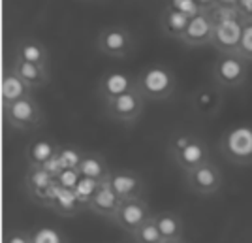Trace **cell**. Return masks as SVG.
<instances>
[{"mask_svg": "<svg viewBox=\"0 0 252 243\" xmlns=\"http://www.w3.org/2000/svg\"><path fill=\"white\" fill-rule=\"evenodd\" d=\"M136 85L147 100H166L175 93L177 77L164 64H149L136 75Z\"/></svg>", "mask_w": 252, "mask_h": 243, "instance_id": "cell-1", "label": "cell"}, {"mask_svg": "<svg viewBox=\"0 0 252 243\" xmlns=\"http://www.w3.org/2000/svg\"><path fill=\"white\" fill-rule=\"evenodd\" d=\"M219 151L224 159L235 166L252 164V125H233L219 139Z\"/></svg>", "mask_w": 252, "mask_h": 243, "instance_id": "cell-2", "label": "cell"}, {"mask_svg": "<svg viewBox=\"0 0 252 243\" xmlns=\"http://www.w3.org/2000/svg\"><path fill=\"white\" fill-rule=\"evenodd\" d=\"M2 113H4V123L8 127L23 130V132L42 127L45 121L42 106L32 95L23 96L8 106H2Z\"/></svg>", "mask_w": 252, "mask_h": 243, "instance_id": "cell-3", "label": "cell"}, {"mask_svg": "<svg viewBox=\"0 0 252 243\" xmlns=\"http://www.w3.org/2000/svg\"><path fill=\"white\" fill-rule=\"evenodd\" d=\"M249 61L239 53H219L213 64V79L220 89H237L247 81Z\"/></svg>", "mask_w": 252, "mask_h": 243, "instance_id": "cell-4", "label": "cell"}, {"mask_svg": "<svg viewBox=\"0 0 252 243\" xmlns=\"http://www.w3.org/2000/svg\"><path fill=\"white\" fill-rule=\"evenodd\" d=\"M145 102H147V98L137 89H132L125 95L105 100L102 104H104L105 115L109 119H113L117 123H123V125H130V123H136L141 117L143 109H145Z\"/></svg>", "mask_w": 252, "mask_h": 243, "instance_id": "cell-5", "label": "cell"}, {"mask_svg": "<svg viewBox=\"0 0 252 243\" xmlns=\"http://www.w3.org/2000/svg\"><path fill=\"white\" fill-rule=\"evenodd\" d=\"M96 45L105 57L125 59L134 49V36L123 25H107L98 32Z\"/></svg>", "mask_w": 252, "mask_h": 243, "instance_id": "cell-6", "label": "cell"}, {"mask_svg": "<svg viewBox=\"0 0 252 243\" xmlns=\"http://www.w3.org/2000/svg\"><path fill=\"white\" fill-rule=\"evenodd\" d=\"M155 213L151 211V206L145 202L143 196H139V198H128V200L121 202L119 211H117L115 219L111 222L115 224L117 228H121L126 236H132Z\"/></svg>", "mask_w": 252, "mask_h": 243, "instance_id": "cell-7", "label": "cell"}, {"mask_svg": "<svg viewBox=\"0 0 252 243\" xmlns=\"http://www.w3.org/2000/svg\"><path fill=\"white\" fill-rule=\"evenodd\" d=\"M185 179H187V187L198 196H211L219 192L224 183L220 168L211 159L200 164L198 168L185 172Z\"/></svg>", "mask_w": 252, "mask_h": 243, "instance_id": "cell-8", "label": "cell"}, {"mask_svg": "<svg viewBox=\"0 0 252 243\" xmlns=\"http://www.w3.org/2000/svg\"><path fill=\"white\" fill-rule=\"evenodd\" d=\"M168 153L169 159L173 160V164L183 172H190V170L198 168L200 164L211 159L207 143L198 134H192L189 141L183 143L181 147L168 149Z\"/></svg>", "mask_w": 252, "mask_h": 243, "instance_id": "cell-9", "label": "cell"}, {"mask_svg": "<svg viewBox=\"0 0 252 243\" xmlns=\"http://www.w3.org/2000/svg\"><path fill=\"white\" fill-rule=\"evenodd\" d=\"M55 183H57L55 174H51L45 166H29L27 170V177H25L27 196L42 208H49L51 190Z\"/></svg>", "mask_w": 252, "mask_h": 243, "instance_id": "cell-10", "label": "cell"}, {"mask_svg": "<svg viewBox=\"0 0 252 243\" xmlns=\"http://www.w3.org/2000/svg\"><path fill=\"white\" fill-rule=\"evenodd\" d=\"M215 27L217 23L211 17L209 10H200L196 15H192L189 21V27L183 34V38L179 40L185 43L187 47H205L213 43L215 36Z\"/></svg>", "mask_w": 252, "mask_h": 243, "instance_id": "cell-11", "label": "cell"}, {"mask_svg": "<svg viewBox=\"0 0 252 243\" xmlns=\"http://www.w3.org/2000/svg\"><path fill=\"white\" fill-rule=\"evenodd\" d=\"M243 23H245V19H241V17L219 21L215 27V36H213L211 45L219 53H237L243 36Z\"/></svg>", "mask_w": 252, "mask_h": 243, "instance_id": "cell-12", "label": "cell"}, {"mask_svg": "<svg viewBox=\"0 0 252 243\" xmlns=\"http://www.w3.org/2000/svg\"><path fill=\"white\" fill-rule=\"evenodd\" d=\"M132 89H137L136 77H132L126 72L109 70V72L102 74V77L98 79V96L102 102L109 100V98H115L119 95H125Z\"/></svg>", "mask_w": 252, "mask_h": 243, "instance_id": "cell-13", "label": "cell"}, {"mask_svg": "<svg viewBox=\"0 0 252 243\" xmlns=\"http://www.w3.org/2000/svg\"><path fill=\"white\" fill-rule=\"evenodd\" d=\"M121 198L117 196V192L113 190L109 179L102 181V185L98 187L96 194L91 198V202L87 204V209L93 211L94 215H100L107 221H113L115 219L117 211H119V206H121Z\"/></svg>", "mask_w": 252, "mask_h": 243, "instance_id": "cell-14", "label": "cell"}, {"mask_svg": "<svg viewBox=\"0 0 252 243\" xmlns=\"http://www.w3.org/2000/svg\"><path fill=\"white\" fill-rule=\"evenodd\" d=\"M109 183L121 200L143 196V189H145L143 179L139 174L132 172V170H111Z\"/></svg>", "mask_w": 252, "mask_h": 243, "instance_id": "cell-15", "label": "cell"}, {"mask_svg": "<svg viewBox=\"0 0 252 243\" xmlns=\"http://www.w3.org/2000/svg\"><path fill=\"white\" fill-rule=\"evenodd\" d=\"M47 209H53V211L57 213V215H61V217H75V215H79L87 208L75 196L74 189H66L63 185L55 183Z\"/></svg>", "mask_w": 252, "mask_h": 243, "instance_id": "cell-16", "label": "cell"}, {"mask_svg": "<svg viewBox=\"0 0 252 243\" xmlns=\"http://www.w3.org/2000/svg\"><path fill=\"white\" fill-rule=\"evenodd\" d=\"M11 68L34 91L36 89H43L45 85L49 83V68H47V64L29 63V61H23V59L13 57Z\"/></svg>", "mask_w": 252, "mask_h": 243, "instance_id": "cell-17", "label": "cell"}, {"mask_svg": "<svg viewBox=\"0 0 252 243\" xmlns=\"http://www.w3.org/2000/svg\"><path fill=\"white\" fill-rule=\"evenodd\" d=\"M190 21V15L181 11L175 6H168L166 10L162 11L160 15V29L162 32L168 36V38H173V40H181L183 34L187 31Z\"/></svg>", "mask_w": 252, "mask_h": 243, "instance_id": "cell-18", "label": "cell"}, {"mask_svg": "<svg viewBox=\"0 0 252 243\" xmlns=\"http://www.w3.org/2000/svg\"><path fill=\"white\" fill-rule=\"evenodd\" d=\"M32 91L29 85L23 81L19 75L11 70H6L2 74V85H0V96H2V106H8L11 102L19 100L23 96L32 95Z\"/></svg>", "mask_w": 252, "mask_h": 243, "instance_id": "cell-19", "label": "cell"}, {"mask_svg": "<svg viewBox=\"0 0 252 243\" xmlns=\"http://www.w3.org/2000/svg\"><path fill=\"white\" fill-rule=\"evenodd\" d=\"M158 230L164 238V243H179L183 242L185 236V222L173 211H160L155 213Z\"/></svg>", "mask_w": 252, "mask_h": 243, "instance_id": "cell-20", "label": "cell"}, {"mask_svg": "<svg viewBox=\"0 0 252 243\" xmlns=\"http://www.w3.org/2000/svg\"><path fill=\"white\" fill-rule=\"evenodd\" d=\"M59 143L49 138H38L27 147V162L29 166H43L53 160L59 153Z\"/></svg>", "mask_w": 252, "mask_h": 243, "instance_id": "cell-21", "label": "cell"}, {"mask_svg": "<svg viewBox=\"0 0 252 243\" xmlns=\"http://www.w3.org/2000/svg\"><path fill=\"white\" fill-rule=\"evenodd\" d=\"M15 57L29 61V63L49 64V51L40 40L36 38H23L15 43Z\"/></svg>", "mask_w": 252, "mask_h": 243, "instance_id": "cell-22", "label": "cell"}, {"mask_svg": "<svg viewBox=\"0 0 252 243\" xmlns=\"http://www.w3.org/2000/svg\"><path fill=\"white\" fill-rule=\"evenodd\" d=\"M77 170L85 177H93L98 181L109 179V175H111V168L100 153H85Z\"/></svg>", "mask_w": 252, "mask_h": 243, "instance_id": "cell-23", "label": "cell"}, {"mask_svg": "<svg viewBox=\"0 0 252 243\" xmlns=\"http://www.w3.org/2000/svg\"><path fill=\"white\" fill-rule=\"evenodd\" d=\"M130 240L136 243H164V238H162V234H160V230H158V224H157L155 215L143 222L136 232L130 236Z\"/></svg>", "mask_w": 252, "mask_h": 243, "instance_id": "cell-24", "label": "cell"}, {"mask_svg": "<svg viewBox=\"0 0 252 243\" xmlns=\"http://www.w3.org/2000/svg\"><path fill=\"white\" fill-rule=\"evenodd\" d=\"M31 240L32 243H64L70 242V238L59 228L49 226V224H40L34 230H31Z\"/></svg>", "mask_w": 252, "mask_h": 243, "instance_id": "cell-25", "label": "cell"}, {"mask_svg": "<svg viewBox=\"0 0 252 243\" xmlns=\"http://www.w3.org/2000/svg\"><path fill=\"white\" fill-rule=\"evenodd\" d=\"M100 185H102V181L93 179V177H85V175H81V179L77 181V185L74 187V192L75 196L81 200V204H83L85 208L91 202V198L96 194V190H98Z\"/></svg>", "mask_w": 252, "mask_h": 243, "instance_id": "cell-26", "label": "cell"}, {"mask_svg": "<svg viewBox=\"0 0 252 243\" xmlns=\"http://www.w3.org/2000/svg\"><path fill=\"white\" fill-rule=\"evenodd\" d=\"M85 151L72 145H61L57 153V160L61 162L63 168H79V162L83 159Z\"/></svg>", "mask_w": 252, "mask_h": 243, "instance_id": "cell-27", "label": "cell"}, {"mask_svg": "<svg viewBox=\"0 0 252 243\" xmlns=\"http://www.w3.org/2000/svg\"><path fill=\"white\" fill-rule=\"evenodd\" d=\"M194 106H196V109L203 111V113H209L211 109H215L219 106V98L209 89H201L200 93L196 95V98H194Z\"/></svg>", "mask_w": 252, "mask_h": 243, "instance_id": "cell-28", "label": "cell"}, {"mask_svg": "<svg viewBox=\"0 0 252 243\" xmlns=\"http://www.w3.org/2000/svg\"><path fill=\"white\" fill-rule=\"evenodd\" d=\"M237 53L245 57L249 63H252V21L251 19H245L243 23V36L241 43H239V49Z\"/></svg>", "mask_w": 252, "mask_h": 243, "instance_id": "cell-29", "label": "cell"}, {"mask_svg": "<svg viewBox=\"0 0 252 243\" xmlns=\"http://www.w3.org/2000/svg\"><path fill=\"white\" fill-rule=\"evenodd\" d=\"M55 179H57L59 185H63L66 189H74L75 185H77V181L81 179V174H79L77 168H63L57 174Z\"/></svg>", "mask_w": 252, "mask_h": 243, "instance_id": "cell-30", "label": "cell"}, {"mask_svg": "<svg viewBox=\"0 0 252 243\" xmlns=\"http://www.w3.org/2000/svg\"><path fill=\"white\" fill-rule=\"evenodd\" d=\"M4 242H10V243H32L31 240V230H15L11 228L6 232L4 236Z\"/></svg>", "mask_w": 252, "mask_h": 243, "instance_id": "cell-31", "label": "cell"}, {"mask_svg": "<svg viewBox=\"0 0 252 243\" xmlns=\"http://www.w3.org/2000/svg\"><path fill=\"white\" fill-rule=\"evenodd\" d=\"M239 0H217V4H222V6H235Z\"/></svg>", "mask_w": 252, "mask_h": 243, "instance_id": "cell-32", "label": "cell"}, {"mask_svg": "<svg viewBox=\"0 0 252 243\" xmlns=\"http://www.w3.org/2000/svg\"><path fill=\"white\" fill-rule=\"evenodd\" d=\"M247 19H251V21H252V11L249 13V17H247Z\"/></svg>", "mask_w": 252, "mask_h": 243, "instance_id": "cell-33", "label": "cell"}, {"mask_svg": "<svg viewBox=\"0 0 252 243\" xmlns=\"http://www.w3.org/2000/svg\"><path fill=\"white\" fill-rule=\"evenodd\" d=\"M251 2H252V0H251Z\"/></svg>", "mask_w": 252, "mask_h": 243, "instance_id": "cell-34", "label": "cell"}]
</instances>
